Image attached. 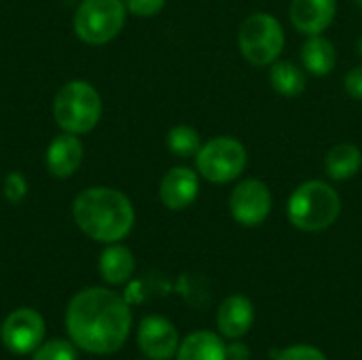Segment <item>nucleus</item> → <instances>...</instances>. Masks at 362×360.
I'll list each match as a JSON object with an SVG mask.
<instances>
[{"instance_id":"nucleus-1","label":"nucleus","mask_w":362,"mask_h":360,"mask_svg":"<svg viewBox=\"0 0 362 360\" xmlns=\"http://www.w3.org/2000/svg\"><path fill=\"white\" fill-rule=\"evenodd\" d=\"M66 329L78 350L100 356L112 354L129 337L132 310L115 291L100 286L85 289L68 303Z\"/></svg>"},{"instance_id":"nucleus-2","label":"nucleus","mask_w":362,"mask_h":360,"mask_svg":"<svg viewBox=\"0 0 362 360\" xmlns=\"http://www.w3.org/2000/svg\"><path fill=\"white\" fill-rule=\"evenodd\" d=\"M72 216L87 238L102 244L125 240L136 223L129 197L110 187H91L78 193L72 204Z\"/></svg>"},{"instance_id":"nucleus-3","label":"nucleus","mask_w":362,"mask_h":360,"mask_svg":"<svg viewBox=\"0 0 362 360\" xmlns=\"http://www.w3.org/2000/svg\"><path fill=\"white\" fill-rule=\"evenodd\" d=\"M341 214V195L327 180H305L301 182L286 202L288 223L305 233L327 231L337 223Z\"/></svg>"},{"instance_id":"nucleus-4","label":"nucleus","mask_w":362,"mask_h":360,"mask_svg":"<svg viewBox=\"0 0 362 360\" xmlns=\"http://www.w3.org/2000/svg\"><path fill=\"white\" fill-rule=\"evenodd\" d=\"M286 45V34L280 19L272 13H250L238 30L240 55L257 68H269L280 59Z\"/></svg>"},{"instance_id":"nucleus-5","label":"nucleus","mask_w":362,"mask_h":360,"mask_svg":"<svg viewBox=\"0 0 362 360\" xmlns=\"http://www.w3.org/2000/svg\"><path fill=\"white\" fill-rule=\"evenodd\" d=\"M53 115L57 125L68 134L91 132L102 117V98L95 87L87 81L66 83L53 102Z\"/></svg>"},{"instance_id":"nucleus-6","label":"nucleus","mask_w":362,"mask_h":360,"mask_svg":"<svg viewBox=\"0 0 362 360\" xmlns=\"http://www.w3.org/2000/svg\"><path fill=\"white\" fill-rule=\"evenodd\" d=\"M248 166V149L233 136H214L195 155L197 174L212 185L238 180Z\"/></svg>"},{"instance_id":"nucleus-7","label":"nucleus","mask_w":362,"mask_h":360,"mask_svg":"<svg viewBox=\"0 0 362 360\" xmlns=\"http://www.w3.org/2000/svg\"><path fill=\"white\" fill-rule=\"evenodd\" d=\"M125 0H83L74 13V32L87 45H106L125 25Z\"/></svg>"},{"instance_id":"nucleus-8","label":"nucleus","mask_w":362,"mask_h":360,"mask_svg":"<svg viewBox=\"0 0 362 360\" xmlns=\"http://www.w3.org/2000/svg\"><path fill=\"white\" fill-rule=\"evenodd\" d=\"M272 206H274L272 189L261 178H244L231 189L229 212L233 221L242 227L263 225L272 214Z\"/></svg>"},{"instance_id":"nucleus-9","label":"nucleus","mask_w":362,"mask_h":360,"mask_svg":"<svg viewBox=\"0 0 362 360\" xmlns=\"http://www.w3.org/2000/svg\"><path fill=\"white\" fill-rule=\"evenodd\" d=\"M2 344L13 354H32L45 337V320L32 308L11 312L0 329Z\"/></svg>"},{"instance_id":"nucleus-10","label":"nucleus","mask_w":362,"mask_h":360,"mask_svg":"<svg viewBox=\"0 0 362 360\" xmlns=\"http://www.w3.org/2000/svg\"><path fill=\"white\" fill-rule=\"evenodd\" d=\"M138 346L151 360H170L176 356L180 337L176 327L163 316H146L138 327Z\"/></svg>"},{"instance_id":"nucleus-11","label":"nucleus","mask_w":362,"mask_h":360,"mask_svg":"<svg viewBox=\"0 0 362 360\" xmlns=\"http://www.w3.org/2000/svg\"><path fill=\"white\" fill-rule=\"evenodd\" d=\"M199 195V174L187 166L168 170L159 182V199L168 210H185Z\"/></svg>"},{"instance_id":"nucleus-12","label":"nucleus","mask_w":362,"mask_h":360,"mask_svg":"<svg viewBox=\"0 0 362 360\" xmlns=\"http://www.w3.org/2000/svg\"><path fill=\"white\" fill-rule=\"evenodd\" d=\"M337 15V0H291L288 19L303 36L325 34Z\"/></svg>"},{"instance_id":"nucleus-13","label":"nucleus","mask_w":362,"mask_h":360,"mask_svg":"<svg viewBox=\"0 0 362 360\" xmlns=\"http://www.w3.org/2000/svg\"><path fill=\"white\" fill-rule=\"evenodd\" d=\"M255 323V306L246 295H229L218 306L216 325L223 337L242 339Z\"/></svg>"},{"instance_id":"nucleus-14","label":"nucleus","mask_w":362,"mask_h":360,"mask_svg":"<svg viewBox=\"0 0 362 360\" xmlns=\"http://www.w3.org/2000/svg\"><path fill=\"white\" fill-rule=\"evenodd\" d=\"M83 155H85V149H83V142L76 138V134L64 132L62 136H55L51 144L47 146L45 163L53 176L68 178L81 168Z\"/></svg>"},{"instance_id":"nucleus-15","label":"nucleus","mask_w":362,"mask_h":360,"mask_svg":"<svg viewBox=\"0 0 362 360\" xmlns=\"http://www.w3.org/2000/svg\"><path fill=\"white\" fill-rule=\"evenodd\" d=\"M301 66L312 76H329L337 66V49L325 34L308 36L301 45Z\"/></svg>"},{"instance_id":"nucleus-16","label":"nucleus","mask_w":362,"mask_h":360,"mask_svg":"<svg viewBox=\"0 0 362 360\" xmlns=\"http://www.w3.org/2000/svg\"><path fill=\"white\" fill-rule=\"evenodd\" d=\"M98 267H100L102 278L108 284L119 286V284H125L134 276L136 259H134V252L127 246L115 242V244H108L102 250L100 261H98Z\"/></svg>"},{"instance_id":"nucleus-17","label":"nucleus","mask_w":362,"mask_h":360,"mask_svg":"<svg viewBox=\"0 0 362 360\" xmlns=\"http://www.w3.org/2000/svg\"><path fill=\"white\" fill-rule=\"evenodd\" d=\"M322 166L331 180H350L362 170V151L352 142H339L327 151Z\"/></svg>"},{"instance_id":"nucleus-18","label":"nucleus","mask_w":362,"mask_h":360,"mask_svg":"<svg viewBox=\"0 0 362 360\" xmlns=\"http://www.w3.org/2000/svg\"><path fill=\"white\" fill-rule=\"evenodd\" d=\"M176 360H227V348L216 333L195 331L178 346Z\"/></svg>"},{"instance_id":"nucleus-19","label":"nucleus","mask_w":362,"mask_h":360,"mask_svg":"<svg viewBox=\"0 0 362 360\" xmlns=\"http://www.w3.org/2000/svg\"><path fill=\"white\" fill-rule=\"evenodd\" d=\"M269 85L284 98H297L308 87V72L291 59H276L269 66Z\"/></svg>"},{"instance_id":"nucleus-20","label":"nucleus","mask_w":362,"mask_h":360,"mask_svg":"<svg viewBox=\"0 0 362 360\" xmlns=\"http://www.w3.org/2000/svg\"><path fill=\"white\" fill-rule=\"evenodd\" d=\"M165 144H168V151L174 155V157H180V159H189V157H195L197 151L202 149V136L195 127L191 125H174L168 136H165Z\"/></svg>"},{"instance_id":"nucleus-21","label":"nucleus","mask_w":362,"mask_h":360,"mask_svg":"<svg viewBox=\"0 0 362 360\" xmlns=\"http://www.w3.org/2000/svg\"><path fill=\"white\" fill-rule=\"evenodd\" d=\"M32 360H78V356H76V348L70 342L51 339L47 344H40L32 352Z\"/></svg>"},{"instance_id":"nucleus-22","label":"nucleus","mask_w":362,"mask_h":360,"mask_svg":"<svg viewBox=\"0 0 362 360\" xmlns=\"http://www.w3.org/2000/svg\"><path fill=\"white\" fill-rule=\"evenodd\" d=\"M2 191H4V197L11 202V204H17L25 197L28 193V182L23 178L21 172H11L6 174L4 178V185H2Z\"/></svg>"},{"instance_id":"nucleus-23","label":"nucleus","mask_w":362,"mask_h":360,"mask_svg":"<svg viewBox=\"0 0 362 360\" xmlns=\"http://www.w3.org/2000/svg\"><path fill=\"white\" fill-rule=\"evenodd\" d=\"M276 360H329L325 356L322 350L314 348V346H305V344H297V346H288L286 350H282Z\"/></svg>"},{"instance_id":"nucleus-24","label":"nucleus","mask_w":362,"mask_h":360,"mask_svg":"<svg viewBox=\"0 0 362 360\" xmlns=\"http://www.w3.org/2000/svg\"><path fill=\"white\" fill-rule=\"evenodd\" d=\"M125 6L136 17H153L163 11L165 0H125Z\"/></svg>"},{"instance_id":"nucleus-25","label":"nucleus","mask_w":362,"mask_h":360,"mask_svg":"<svg viewBox=\"0 0 362 360\" xmlns=\"http://www.w3.org/2000/svg\"><path fill=\"white\" fill-rule=\"evenodd\" d=\"M344 87H346V91L354 100H361L362 102V64L361 66H354L352 70H348V74L344 79Z\"/></svg>"},{"instance_id":"nucleus-26","label":"nucleus","mask_w":362,"mask_h":360,"mask_svg":"<svg viewBox=\"0 0 362 360\" xmlns=\"http://www.w3.org/2000/svg\"><path fill=\"white\" fill-rule=\"evenodd\" d=\"M250 359V352L244 344H240L238 339L227 348V360H248Z\"/></svg>"},{"instance_id":"nucleus-27","label":"nucleus","mask_w":362,"mask_h":360,"mask_svg":"<svg viewBox=\"0 0 362 360\" xmlns=\"http://www.w3.org/2000/svg\"><path fill=\"white\" fill-rule=\"evenodd\" d=\"M356 51H358V55L362 57V36L358 38V45H356Z\"/></svg>"},{"instance_id":"nucleus-28","label":"nucleus","mask_w":362,"mask_h":360,"mask_svg":"<svg viewBox=\"0 0 362 360\" xmlns=\"http://www.w3.org/2000/svg\"><path fill=\"white\" fill-rule=\"evenodd\" d=\"M352 2H354V4H356V6L362 11V0H352Z\"/></svg>"}]
</instances>
